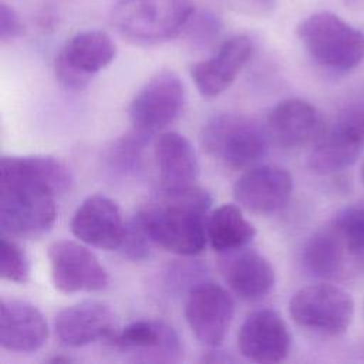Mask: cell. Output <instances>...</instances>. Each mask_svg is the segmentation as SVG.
<instances>
[{
	"label": "cell",
	"mask_w": 364,
	"mask_h": 364,
	"mask_svg": "<svg viewBox=\"0 0 364 364\" xmlns=\"http://www.w3.org/2000/svg\"><path fill=\"white\" fill-rule=\"evenodd\" d=\"M289 313L296 324L326 336L347 331L354 317V300L344 289L318 283L297 290L289 303Z\"/></svg>",
	"instance_id": "obj_6"
},
{
	"label": "cell",
	"mask_w": 364,
	"mask_h": 364,
	"mask_svg": "<svg viewBox=\"0 0 364 364\" xmlns=\"http://www.w3.org/2000/svg\"><path fill=\"white\" fill-rule=\"evenodd\" d=\"M218 270L228 287L249 301L267 296L276 280L270 262L257 250L246 246L219 252Z\"/></svg>",
	"instance_id": "obj_13"
},
{
	"label": "cell",
	"mask_w": 364,
	"mask_h": 364,
	"mask_svg": "<svg viewBox=\"0 0 364 364\" xmlns=\"http://www.w3.org/2000/svg\"><path fill=\"white\" fill-rule=\"evenodd\" d=\"M208 240L213 250L223 252L246 246L256 235L255 226L243 216L236 205H220L206 222Z\"/></svg>",
	"instance_id": "obj_23"
},
{
	"label": "cell",
	"mask_w": 364,
	"mask_h": 364,
	"mask_svg": "<svg viewBox=\"0 0 364 364\" xmlns=\"http://www.w3.org/2000/svg\"><path fill=\"white\" fill-rule=\"evenodd\" d=\"M330 225L354 260L364 262V203L343 208L334 215Z\"/></svg>",
	"instance_id": "obj_24"
},
{
	"label": "cell",
	"mask_w": 364,
	"mask_h": 364,
	"mask_svg": "<svg viewBox=\"0 0 364 364\" xmlns=\"http://www.w3.org/2000/svg\"><path fill=\"white\" fill-rule=\"evenodd\" d=\"M54 331L61 344L82 347L98 340L108 341L117 330L114 313L107 303L84 300L57 313Z\"/></svg>",
	"instance_id": "obj_17"
},
{
	"label": "cell",
	"mask_w": 364,
	"mask_h": 364,
	"mask_svg": "<svg viewBox=\"0 0 364 364\" xmlns=\"http://www.w3.org/2000/svg\"><path fill=\"white\" fill-rule=\"evenodd\" d=\"M125 226L117 202L101 193L84 199L70 223L73 235L80 242L104 250H118Z\"/></svg>",
	"instance_id": "obj_14"
},
{
	"label": "cell",
	"mask_w": 364,
	"mask_h": 364,
	"mask_svg": "<svg viewBox=\"0 0 364 364\" xmlns=\"http://www.w3.org/2000/svg\"><path fill=\"white\" fill-rule=\"evenodd\" d=\"M210 205V195L198 185L164 189L162 198L141 208L135 218L154 245L181 256H193L206 245Z\"/></svg>",
	"instance_id": "obj_2"
},
{
	"label": "cell",
	"mask_w": 364,
	"mask_h": 364,
	"mask_svg": "<svg viewBox=\"0 0 364 364\" xmlns=\"http://www.w3.org/2000/svg\"><path fill=\"white\" fill-rule=\"evenodd\" d=\"M297 37L323 67L348 71L364 60V34L334 13L310 14L297 26Z\"/></svg>",
	"instance_id": "obj_5"
},
{
	"label": "cell",
	"mask_w": 364,
	"mask_h": 364,
	"mask_svg": "<svg viewBox=\"0 0 364 364\" xmlns=\"http://www.w3.org/2000/svg\"><path fill=\"white\" fill-rule=\"evenodd\" d=\"M24 33V24L17 11L6 4H0V40L3 43L14 40Z\"/></svg>",
	"instance_id": "obj_29"
},
{
	"label": "cell",
	"mask_w": 364,
	"mask_h": 364,
	"mask_svg": "<svg viewBox=\"0 0 364 364\" xmlns=\"http://www.w3.org/2000/svg\"><path fill=\"white\" fill-rule=\"evenodd\" d=\"M70 168L51 155H9L0 161L1 235L34 239L57 218V198L70 191Z\"/></svg>",
	"instance_id": "obj_1"
},
{
	"label": "cell",
	"mask_w": 364,
	"mask_h": 364,
	"mask_svg": "<svg viewBox=\"0 0 364 364\" xmlns=\"http://www.w3.org/2000/svg\"><path fill=\"white\" fill-rule=\"evenodd\" d=\"M267 134L255 119L242 114H218L200 132L206 154L233 171H246L260 162L269 149Z\"/></svg>",
	"instance_id": "obj_4"
},
{
	"label": "cell",
	"mask_w": 364,
	"mask_h": 364,
	"mask_svg": "<svg viewBox=\"0 0 364 364\" xmlns=\"http://www.w3.org/2000/svg\"><path fill=\"white\" fill-rule=\"evenodd\" d=\"M293 191L291 175L274 165L246 169L233 185L236 202L256 215H270L283 209Z\"/></svg>",
	"instance_id": "obj_12"
},
{
	"label": "cell",
	"mask_w": 364,
	"mask_h": 364,
	"mask_svg": "<svg viewBox=\"0 0 364 364\" xmlns=\"http://www.w3.org/2000/svg\"><path fill=\"white\" fill-rule=\"evenodd\" d=\"M301 263L309 273L327 280L344 277L357 264L330 223L306 240Z\"/></svg>",
	"instance_id": "obj_22"
},
{
	"label": "cell",
	"mask_w": 364,
	"mask_h": 364,
	"mask_svg": "<svg viewBox=\"0 0 364 364\" xmlns=\"http://www.w3.org/2000/svg\"><path fill=\"white\" fill-rule=\"evenodd\" d=\"M186 100L185 85L172 70L154 74L135 94L129 105L134 129L154 135L173 124L182 114Z\"/></svg>",
	"instance_id": "obj_8"
},
{
	"label": "cell",
	"mask_w": 364,
	"mask_h": 364,
	"mask_svg": "<svg viewBox=\"0 0 364 364\" xmlns=\"http://www.w3.org/2000/svg\"><path fill=\"white\" fill-rule=\"evenodd\" d=\"M240 354L255 363H279L291 347L290 331L282 316L270 309L250 313L237 333Z\"/></svg>",
	"instance_id": "obj_15"
},
{
	"label": "cell",
	"mask_w": 364,
	"mask_h": 364,
	"mask_svg": "<svg viewBox=\"0 0 364 364\" xmlns=\"http://www.w3.org/2000/svg\"><path fill=\"white\" fill-rule=\"evenodd\" d=\"M324 128L326 125L316 107L300 98L280 101L267 115L269 135L284 148L313 145Z\"/></svg>",
	"instance_id": "obj_19"
},
{
	"label": "cell",
	"mask_w": 364,
	"mask_h": 364,
	"mask_svg": "<svg viewBox=\"0 0 364 364\" xmlns=\"http://www.w3.org/2000/svg\"><path fill=\"white\" fill-rule=\"evenodd\" d=\"M151 239L136 218L129 220L125 226V233L118 252L129 260H144L149 256Z\"/></svg>",
	"instance_id": "obj_28"
},
{
	"label": "cell",
	"mask_w": 364,
	"mask_h": 364,
	"mask_svg": "<svg viewBox=\"0 0 364 364\" xmlns=\"http://www.w3.org/2000/svg\"><path fill=\"white\" fill-rule=\"evenodd\" d=\"M115 55L117 46L109 34L101 30L80 31L60 50L54 64L55 77L65 90L81 91Z\"/></svg>",
	"instance_id": "obj_9"
},
{
	"label": "cell",
	"mask_w": 364,
	"mask_h": 364,
	"mask_svg": "<svg viewBox=\"0 0 364 364\" xmlns=\"http://www.w3.org/2000/svg\"><path fill=\"white\" fill-rule=\"evenodd\" d=\"M162 189H181L196 185L199 178V161L192 144L179 132H162L155 144Z\"/></svg>",
	"instance_id": "obj_21"
},
{
	"label": "cell",
	"mask_w": 364,
	"mask_h": 364,
	"mask_svg": "<svg viewBox=\"0 0 364 364\" xmlns=\"http://www.w3.org/2000/svg\"><path fill=\"white\" fill-rule=\"evenodd\" d=\"M51 280L63 293L101 291L109 277L98 257L74 240H57L47 249Z\"/></svg>",
	"instance_id": "obj_10"
},
{
	"label": "cell",
	"mask_w": 364,
	"mask_h": 364,
	"mask_svg": "<svg viewBox=\"0 0 364 364\" xmlns=\"http://www.w3.org/2000/svg\"><path fill=\"white\" fill-rule=\"evenodd\" d=\"M149 136L151 135L134 129L117 139L109 152L112 166L122 172L138 169L144 146L148 144Z\"/></svg>",
	"instance_id": "obj_25"
},
{
	"label": "cell",
	"mask_w": 364,
	"mask_h": 364,
	"mask_svg": "<svg viewBox=\"0 0 364 364\" xmlns=\"http://www.w3.org/2000/svg\"><path fill=\"white\" fill-rule=\"evenodd\" d=\"M193 13L191 0H118L109 20L124 38L148 46L181 34Z\"/></svg>",
	"instance_id": "obj_3"
},
{
	"label": "cell",
	"mask_w": 364,
	"mask_h": 364,
	"mask_svg": "<svg viewBox=\"0 0 364 364\" xmlns=\"http://www.w3.org/2000/svg\"><path fill=\"white\" fill-rule=\"evenodd\" d=\"M253 50L252 38L245 34L225 40L213 55L191 67V77L198 91L208 98L226 91L250 60Z\"/></svg>",
	"instance_id": "obj_16"
},
{
	"label": "cell",
	"mask_w": 364,
	"mask_h": 364,
	"mask_svg": "<svg viewBox=\"0 0 364 364\" xmlns=\"http://www.w3.org/2000/svg\"><path fill=\"white\" fill-rule=\"evenodd\" d=\"M108 343L149 361H176L182 353L178 333L161 320H136L115 331Z\"/></svg>",
	"instance_id": "obj_18"
},
{
	"label": "cell",
	"mask_w": 364,
	"mask_h": 364,
	"mask_svg": "<svg viewBox=\"0 0 364 364\" xmlns=\"http://www.w3.org/2000/svg\"><path fill=\"white\" fill-rule=\"evenodd\" d=\"M0 274L4 280L26 283L30 276V262L26 252L14 237L1 235V262Z\"/></svg>",
	"instance_id": "obj_26"
},
{
	"label": "cell",
	"mask_w": 364,
	"mask_h": 364,
	"mask_svg": "<svg viewBox=\"0 0 364 364\" xmlns=\"http://www.w3.org/2000/svg\"><path fill=\"white\" fill-rule=\"evenodd\" d=\"M48 338V326L43 313L28 301L1 299L0 346L14 353H34Z\"/></svg>",
	"instance_id": "obj_20"
},
{
	"label": "cell",
	"mask_w": 364,
	"mask_h": 364,
	"mask_svg": "<svg viewBox=\"0 0 364 364\" xmlns=\"http://www.w3.org/2000/svg\"><path fill=\"white\" fill-rule=\"evenodd\" d=\"M361 178H363V183H364V164H363V168H361Z\"/></svg>",
	"instance_id": "obj_31"
},
{
	"label": "cell",
	"mask_w": 364,
	"mask_h": 364,
	"mask_svg": "<svg viewBox=\"0 0 364 364\" xmlns=\"http://www.w3.org/2000/svg\"><path fill=\"white\" fill-rule=\"evenodd\" d=\"M235 314L230 293L213 282L193 286L186 297L185 318L193 336L205 346L219 347Z\"/></svg>",
	"instance_id": "obj_11"
},
{
	"label": "cell",
	"mask_w": 364,
	"mask_h": 364,
	"mask_svg": "<svg viewBox=\"0 0 364 364\" xmlns=\"http://www.w3.org/2000/svg\"><path fill=\"white\" fill-rule=\"evenodd\" d=\"M220 28H222L220 18L209 10L193 13L185 27L188 38L198 46H205L208 43H212L219 36Z\"/></svg>",
	"instance_id": "obj_27"
},
{
	"label": "cell",
	"mask_w": 364,
	"mask_h": 364,
	"mask_svg": "<svg viewBox=\"0 0 364 364\" xmlns=\"http://www.w3.org/2000/svg\"><path fill=\"white\" fill-rule=\"evenodd\" d=\"M256 6H259L260 9H263V10H269V9H272L273 6H274V3H276V0H252Z\"/></svg>",
	"instance_id": "obj_30"
},
{
	"label": "cell",
	"mask_w": 364,
	"mask_h": 364,
	"mask_svg": "<svg viewBox=\"0 0 364 364\" xmlns=\"http://www.w3.org/2000/svg\"><path fill=\"white\" fill-rule=\"evenodd\" d=\"M364 151V102L341 109L336 121L326 127L309 155V168L320 175L340 172L351 166Z\"/></svg>",
	"instance_id": "obj_7"
}]
</instances>
